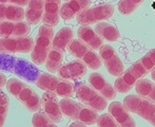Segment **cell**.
<instances>
[{
    "label": "cell",
    "instance_id": "cell-1",
    "mask_svg": "<svg viewBox=\"0 0 155 127\" xmlns=\"http://www.w3.org/2000/svg\"><path fill=\"white\" fill-rule=\"evenodd\" d=\"M0 62H1L2 71L4 70V71L11 72L27 82L35 84L41 74L36 66L25 58L15 57L12 55H8L6 53H1Z\"/></svg>",
    "mask_w": 155,
    "mask_h": 127
},
{
    "label": "cell",
    "instance_id": "cell-2",
    "mask_svg": "<svg viewBox=\"0 0 155 127\" xmlns=\"http://www.w3.org/2000/svg\"><path fill=\"white\" fill-rule=\"evenodd\" d=\"M6 89L31 112H37L42 108L41 98L27 83L18 78H11L6 83Z\"/></svg>",
    "mask_w": 155,
    "mask_h": 127
},
{
    "label": "cell",
    "instance_id": "cell-3",
    "mask_svg": "<svg viewBox=\"0 0 155 127\" xmlns=\"http://www.w3.org/2000/svg\"><path fill=\"white\" fill-rule=\"evenodd\" d=\"M60 106L63 115L69 119L74 121H81L87 125H93L97 122L98 111L82 103H78L69 98H62V100L60 101Z\"/></svg>",
    "mask_w": 155,
    "mask_h": 127
},
{
    "label": "cell",
    "instance_id": "cell-4",
    "mask_svg": "<svg viewBox=\"0 0 155 127\" xmlns=\"http://www.w3.org/2000/svg\"><path fill=\"white\" fill-rule=\"evenodd\" d=\"M54 30L52 26L45 25L41 26L38 30V34L36 36V40L31 52V60L36 65H43L47 60L48 54L52 49L54 40Z\"/></svg>",
    "mask_w": 155,
    "mask_h": 127
},
{
    "label": "cell",
    "instance_id": "cell-5",
    "mask_svg": "<svg viewBox=\"0 0 155 127\" xmlns=\"http://www.w3.org/2000/svg\"><path fill=\"white\" fill-rule=\"evenodd\" d=\"M35 85L42 90L53 92L61 98H70L75 92V85L71 81L45 72H41Z\"/></svg>",
    "mask_w": 155,
    "mask_h": 127
},
{
    "label": "cell",
    "instance_id": "cell-6",
    "mask_svg": "<svg viewBox=\"0 0 155 127\" xmlns=\"http://www.w3.org/2000/svg\"><path fill=\"white\" fill-rule=\"evenodd\" d=\"M124 105L131 113H135L141 119L155 126V103L141 95L131 94L124 98Z\"/></svg>",
    "mask_w": 155,
    "mask_h": 127
},
{
    "label": "cell",
    "instance_id": "cell-7",
    "mask_svg": "<svg viewBox=\"0 0 155 127\" xmlns=\"http://www.w3.org/2000/svg\"><path fill=\"white\" fill-rule=\"evenodd\" d=\"M75 94L77 98L87 106L96 111H104L108 107L107 98L101 95L92 86H89L86 82H79L75 84Z\"/></svg>",
    "mask_w": 155,
    "mask_h": 127
},
{
    "label": "cell",
    "instance_id": "cell-8",
    "mask_svg": "<svg viewBox=\"0 0 155 127\" xmlns=\"http://www.w3.org/2000/svg\"><path fill=\"white\" fill-rule=\"evenodd\" d=\"M147 74L148 70L143 67L140 60H137L130 68L124 70L120 75L117 76L114 82V87L118 93H127L136 85L137 81Z\"/></svg>",
    "mask_w": 155,
    "mask_h": 127
},
{
    "label": "cell",
    "instance_id": "cell-9",
    "mask_svg": "<svg viewBox=\"0 0 155 127\" xmlns=\"http://www.w3.org/2000/svg\"><path fill=\"white\" fill-rule=\"evenodd\" d=\"M68 51L75 58L82 60L90 69L98 70L101 67L102 62L99 55H97V53L94 52L92 48L86 45L80 39H73L68 47Z\"/></svg>",
    "mask_w": 155,
    "mask_h": 127
},
{
    "label": "cell",
    "instance_id": "cell-10",
    "mask_svg": "<svg viewBox=\"0 0 155 127\" xmlns=\"http://www.w3.org/2000/svg\"><path fill=\"white\" fill-rule=\"evenodd\" d=\"M114 14V6L112 4H100L93 8H88L76 16V20L80 25H96L102 20L111 18Z\"/></svg>",
    "mask_w": 155,
    "mask_h": 127
},
{
    "label": "cell",
    "instance_id": "cell-11",
    "mask_svg": "<svg viewBox=\"0 0 155 127\" xmlns=\"http://www.w3.org/2000/svg\"><path fill=\"white\" fill-rule=\"evenodd\" d=\"M34 39L30 36L1 37L0 51L1 53H30L34 48Z\"/></svg>",
    "mask_w": 155,
    "mask_h": 127
},
{
    "label": "cell",
    "instance_id": "cell-12",
    "mask_svg": "<svg viewBox=\"0 0 155 127\" xmlns=\"http://www.w3.org/2000/svg\"><path fill=\"white\" fill-rule=\"evenodd\" d=\"M98 55L111 75L119 76L124 71V65L123 60H120L118 54L111 46L102 45L99 49Z\"/></svg>",
    "mask_w": 155,
    "mask_h": 127
},
{
    "label": "cell",
    "instance_id": "cell-13",
    "mask_svg": "<svg viewBox=\"0 0 155 127\" xmlns=\"http://www.w3.org/2000/svg\"><path fill=\"white\" fill-rule=\"evenodd\" d=\"M87 70H88V66L82 60H75L61 65V67L57 71V74L58 76L64 80L73 82V81L80 80L82 76L86 75Z\"/></svg>",
    "mask_w": 155,
    "mask_h": 127
},
{
    "label": "cell",
    "instance_id": "cell-14",
    "mask_svg": "<svg viewBox=\"0 0 155 127\" xmlns=\"http://www.w3.org/2000/svg\"><path fill=\"white\" fill-rule=\"evenodd\" d=\"M57 96V94L50 92V91H45L41 96L43 110L55 123L61 122L63 115L61 106H60V101H58Z\"/></svg>",
    "mask_w": 155,
    "mask_h": 127
},
{
    "label": "cell",
    "instance_id": "cell-15",
    "mask_svg": "<svg viewBox=\"0 0 155 127\" xmlns=\"http://www.w3.org/2000/svg\"><path fill=\"white\" fill-rule=\"evenodd\" d=\"M89 84L104 95L108 101H114L117 95V91L114 86L110 84L100 73L94 72L89 76Z\"/></svg>",
    "mask_w": 155,
    "mask_h": 127
},
{
    "label": "cell",
    "instance_id": "cell-16",
    "mask_svg": "<svg viewBox=\"0 0 155 127\" xmlns=\"http://www.w3.org/2000/svg\"><path fill=\"white\" fill-rule=\"evenodd\" d=\"M108 110L111 115H113L119 126L123 127H135L136 123H135L134 119L131 117L130 111L124 107V103L117 102L114 101L108 106Z\"/></svg>",
    "mask_w": 155,
    "mask_h": 127
},
{
    "label": "cell",
    "instance_id": "cell-17",
    "mask_svg": "<svg viewBox=\"0 0 155 127\" xmlns=\"http://www.w3.org/2000/svg\"><path fill=\"white\" fill-rule=\"evenodd\" d=\"M30 23L25 21H1L0 34L1 37L25 36L30 33Z\"/></svg>",
    "mask_w": 155,
    "mask_h": 127
},
{
    "label": "cell",
    "instance_id": "cell-18",
    "mask_svg": "<svg viewBox=\"0 0 155 127\" xmlns=\"http://www.w3.org/2000/svg\"><path fill=\"white\" fill-rule=\"evenodd\" d=\"M91 0H69L65 1L60 9V17L64 20H70L77 16L84 10L88 9Z\"/></svg>",
    "mask_w": 155,
    "mask_h": 127
},
{
    "label": "cell",
    "instance_id": "cell-19",
    "mask_svg": "<svg viewBox=\"0 0 155 127\" xmlns=\"http://www.w3.org/2000/svg\"><path fill=\"white\" fill-rule=\"evenodd\" d=\"M78 39L84 41L93 50H99L104 45V39L97 34V32L88 25H82L77 30Z\"/></svg>",
    "mask_w": 155,
    "mask_h": 127
},
{
    "label": "cell",
    "instance_id": "cell-20",
    "mask_svg": "<svg viewBox=\"0 0 155 127\" xmlns=\"http://www.w3.org/2000/svg\"><path fill=\"white\" fill-rule=\"evenodd\" d=\"M60 9H61V0H45V14L42 21L45 25L57 26L60 18Z\"/></svg>",
    "mask_w": 155,
    "mask_h": 127
},
{
    "label": "cell",
    "instance_id": "cell-21",
    "mask_svg": "<svg viewBox=\"0 0 155 127\" xmlns=\"http://www.w3.org/2000/svg\"><path fill=\"white\" fill-rule=\"evenodd\" d=\"M45 0H30L25 10V19L30 25H38L43 18Z\"/></svg>",
    "mask_w": 155,
    "mask_h": 127
},
{
    "label": "cell",
    "instance_id": "cell-22",
    "mask_svg": "<svg viewBox=\"0 0 155 127\" xmlns=\"http://www.w3.org/2000/svg\"><path fill=\"white\" fill-rule=\"evenodd\" d=\"M23 18H25V11L22 6L1 3L0 6L1 21H22Z\"/></svg>",
    "mask_w": 155,
    "mask_h": 127
},
{
    "label": "cell",
    "instance_id": "cell-23",
    "mask_svg": "<svg viewBox=\"0 0 155 127\" xmlns=\"http://www.w3.org/2000/svg\"><path fill=\"white\" fill-rule=\"evenodd\" d=\"M73 39H74L73 30L70 27H63L56 33L55 36H54L52 48L64 52L65 49L69 47L70 43H71Z\"/></svg>",
    "mask_w": 155,
    "mask_h": 127
},
{
    "label": "cell",
    "instance_id": "cell-24",
    "mask_svg": "<svg viewBox=\"0 0 155 127\" xmlns=\"http://www.w3.org/2000/svg\"><path fill=\"white\" fill-rule=\"evenodd\" d=\"M95 31L104 40L114 43L119 38V31L114 25L109 22H98L95 26Z\"/></svg>",
    "mask_w": 155,
    "mask_h": 127
},
{
    "label": "cell",
    "instance_id": "cell-25",
    "mask_svg": "<svg viewBox=\"0 0 155 127\" xmlns=\"http://www.w3.org/2000/svg\"><path fill=\"white\" fill-rule=\"evenodd\" d=\"M63 56H64L63 51L53 49V48L50 50L49 54H48L47 60L45 63V68H47V70L50 73H57V71L59 70V68L62 65Z\"/></svg>",
    "mask_w": 155,
    "mask_h": 127
},
{
    "label": "cell",
    "instance_id": "cell-26",
    "mask_svg": "<svg viewBox=\"0 0 155 127\" xmlns=\"http://www.w3.org/2000/svg\"><path fill=\"white\" fill-rule=\"evenodd\" d=\"M135 90L137 94L149 98L155 103V82L153 83L149 80L140 78L135 85Z\"/></svg>",
    "mask_w": 155,
    "mask_h": 127
},
{
    "label": "cell",
    "instance_id": "cell-27",
    "mask_svg": "<svg viewBox=\"0 0 155 127\" xmlns=\"http://www.w3.org/2000/svg\"><path fill=\"white\" fill-rule=\"evenodd\" d=\"M143 1L145 0H120L117 4V10L120 14L124 15V16L131 15L138 9V6Z\"/></svg>",
    "mask_w": 155,
    "mask_h": 127
},
{
    "label": "cell",
    "instance_id": "cell-28",
    "mask_svg": "<svg viewBox=\"0 0 155 127\" xmlns=\"http://www.w3.org/2000/svg\"><path fill=\"white\" fill-rule=\"evenodd\" d=\"M55 122L49 117L45 112L37 111L32 118V125L34 127H45V126H55Z\"/></svg>",
    "mask_w": 155,
    "mask_h": 127
},
{
    "label": "cell",
    "instance_id": "cell-29",
    "mask_svg": "<svg viewBox=\"0 0 155 127\" xmlns=\"http://www.w3.org/2000/svg\"><path fill=\"white\" fill-rule=\"evenodd\" d=\"M8 105H10V100L6 93L3 91L0 92V126H3L5 123L6 115L8 112Z\"/></svg>",
    "mask_w": 155,
    "mask_h": 127
},
{
    "label": "cell",
    "instance_id": "cell-30",
    "mask_svg": "<svg viewBox=\"0 0 155 127\" xmlns=\"http://www.w3.org/2000/svg\"><path fill=\"white\" fill-rule=\"evenodd\" d=\"M96 124H97V126H100V127H107V126L118 127L119 126V124L117 123V121L113 118V115H111L110 112L98 115Z\"/></svg>",
    "mask_w": 155,
    "mask_h": 127
},
{
    "label": "cell",
    "instance_id": "cell-31",
    "mask_svg": "<svg viewBox=\"0 0 155 127\" xmlns=\"http://www.w3.org/2000/svg\"><path fill=\"white\" fill-rule=\"evenodd\" d=\"M139 60H140L141 63L143 65V67L148 70V72L155 69V48L150 50V51L148 52L147 54H145Z\"/></svg>",
    "mask_w": 155,
    "mask_h": 127
},
{
    "label": "cell",
    "instance_id": "cell-32",
    "mask_svg": "<svg viewBox=\"0 0 155 127\" xmlns=\"http://www.w3.org/2000/svg\"><path fill=\"white\" fill-rule=\"evenodd\" d=\"M8 3L22 6L23 8V6H28V4L30 3V0H8Z\"/></svg>",
    "mask_w": 155,
    "mask_h": 127
},
{
    "label": "cell",
    "instance_id": "cell-33",
    "mask_svg": "<svg viewBox=\"0 0 155 127\" xmlns=\"http://www.w3.org/2000/svg\"><path fill=\"white\" fill-rule=\"evenodd\" d=\"M86 125H87L86 123H84V122H81V121H77V120H76V121L74 122V123H71V124H70V126H71V127H75V126L82 127V126H86Z\"/></svg>",
    "mask_w": 155,
    "mask_h": 127
},
{
    "label": "cell",
    "instance_id": "cell-34",
    "mask_svg": "<svg viewBox=\"0 0 155 127\" xmlns=\"http://www.w3.org/2000/svg\"><path fill=\"white\" fill-rule=\"evenodd\" d=\"M6 76L3 74V72H1V83H0V86L1 87H4L6 86Z\"/></svg>",
    "mask_w": 155,
    "mask_h": 127
},
{
    "label": "cell",
    "instance_id": "cell-35",
    "mask_svg": "<svg viewBox=\"0 0 155 127\" xmlns=\"http://www.w3.org/2000/svg\"><path fill=\"white\" fill-rule=\"evenodd\" d=\"M151 77H152V80H153V82H155V69H153L151 71Z\"/></svg>",
    "mask_w": 155,
    "mask_h": 127
},
{
    "label": "cell",
    "instance_id": "cell-36",
    "mask_svg": "<svg viewBox=\"0 0 155 127\" xmlns=\"http://www.w3.org/2000/svg\"><path fill=\"white\" fill-rule=\"evenodd\" d=\"M0 1H1V3H8V0H0Z\"/></svg>",
    "mask_w": 155,
    "mask_h": 127
},
{
    "label": "cell",
    "instance_id": "cell-37",
    "mask_svg": "<svg viewBox=\"0 0 155 127\" xmlns=\"http://www.w3.org/2000/svg\"><path fill=\"white\" fill-rule=\"evenodd\" d=\"M153 9H154V10H155V1L153 2Z\"/></svg>",
    "mask_w": 155,
    "mask_h": 127
},
{
    "label": "cell",
    "instance_id": "cell-38",
    "mask_svg": "<svg viewBox=\"0 0 155 127\" xmlns=\"http://www.w3.org/2000/svg\"><path fill=\"white\" fill-rule=\"evenodd\" d=\"M64 1H69V0H64Z\"/></svg>",
    "mask_w": 155,
    "mask_h": 127
}]
</instances>
